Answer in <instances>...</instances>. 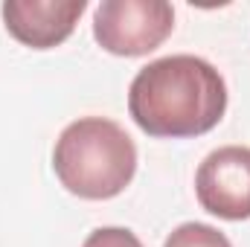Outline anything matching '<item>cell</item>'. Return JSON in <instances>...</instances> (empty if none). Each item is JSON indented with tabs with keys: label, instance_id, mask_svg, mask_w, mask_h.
<instances>
[{
	"label": "cell",
	"instance_id": "277c9868",
	"mask_svg": "<svg viewBox=\"0 0 250 247\" xmlns=\"http://www.w3.org/2000/svg\"><path fill=\"white\" fill-rule=\"evenodd\" d=\"M198 204L224 221L250 218V148L221 145L204 157L195 172Z\"/></svg>",
	"mask_w": 250,
	"mask_h": 247
},
{
	"label": "cell",
	"instance_id": "7a4b0ae2",
	"mask_svg": "<svg viewBox=\"0 0 250 247\" xmlns=\"http://www.w3.org/2000/svg\"><path fill=\"white\" fill-rule=\"evenodd\" d=\"M53 169L70 195L84 201H108L134 181L137 145L114 120L82 117L59 134Z\"/></svg>",
	"mask_w": 250,
	"mask_h": 247
},
{
	"label": "cell",
	"instance_id": "52a82bcc",
	"mask_svg": "<svg viewBox=\"0 0 250 247\" xmlns=\"http://www.w3.org/2000/svg\"><path fill=\"white\" fill-rule=\"evenodd\" d=\"M82 247H143V242L128 227H99L84 239Z\"/></svg>",
	"mask_w": 250,
	"mask_h": 247
},
{
	"label": "cell",
	"instance_id": "3957f363",
	"mask_svg": "<svg viewBox=\"0 0 250 247\" xmlns=\"http://www.w3.org/2000/svg\"><path fill=\"white\" fill-rule=\"evenodd\" d=\"M175 29V9L166 0H102L93 12L96 44L123 59L154 53Z\"/></svg>",
	"mask_w": 250,
	"mask_h": 247
},
{
	"label": "cell",
	"instance_id": "8992f818",
	"mask_svg": "<svg viewBox=\"0 0 250 247\" xmlns=\"http://www.w3.org/2000/svg\"><path fill=\"white\" fill-rule=\"evenodd\" d=\"M163 247H233V245L218 227H209V224H201V221H187V224H181L169 233Z\"/></svg>",
	"mask_w": 250,
	"mask_h": 247
},
{
	"label": "cell",
	"instance_id": "6da1fadb",
	"mask_svg": "<svg viewBox=\"0 0 250 247\" xmlns=\"http://www.w3.org/2000/svg\"><path fill=\"white\" fill-rule=\"evenodd\" d=\"M227 84L198 56H166L146 64L128 87V114L157 140L209 134L224 120Z\"/></svg>",
	"mask_w": 250,
	"mask_h": 247
},
{
	"label": "cell",
	"instance_id": "5b68a950",
	"mask_svg": "<svg viewBox=\"0 0 250 247\" xmlns=\"http://www.w3.org/2000/svg\"><path fill=\"white\" fill-rule=\"evenodd\" d=\"M84 9V0H6L0 15L18 44L53 50L73 35Z\"/></svg>",
	"mask_w": 250,
	"mask_h": 247
}]
</instances>
